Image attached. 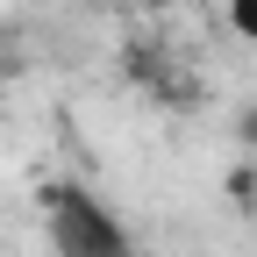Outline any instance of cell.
Returning <instances> with one entry per match:
<instances>
[{
    "label": "cell",
    "mask_w": 257,
    "mask_h": 257,
    "mask_svg": "<svg viewBox=\"0 0 257 257\" xmlns=\"http://www.w3.org/2000/svg\"><path fill=\"white\" fill-rule=\"evenodd\" d=\"M86 8H107V0H86Z\"/></svg>",
    "instance_id": "6"
},
{
    "label": "cell",
    "mask_w": 257,
    "mask_h": 257,
    "mask_svg": "<svg viewBox=\"0 0 257 257\" xmlns=\"http://www.w3.org/2000/svg\"><path fill=\"white\" fill-rule=\"evenodd\" d=\"M236 143H243V150H257V100L236 114Z\"/></svg>",
    "instance_id": "3"
},
{
    "label": "cell",
    "mask_w": 257,
    "mask_h": 257,
    "mask_svg": "<svg viewBox=\"0 0 257 257\" xmlns=\"http://www.w3.org/2000/svg\"><path fill=\"white\" fill-rule=\"evenodd\" d=\"M43 243H50V257H136L128 221L79 179L43 186Z\"/></svg>",
    "instance_id": "1"
},
{
    "label": "cell",
    "mask_w": 257,
    "mask_h": 257,
    "mask_svg": "<svg viewBox=\"0 0 257 257\" xmlns=\"http://www.w3.org/2000/svg\"><path fill=\"white\" fill-rule=\"evenodd\" d=\"M136 257H143V250H136Z\"/></svg>",
    "instance_id": "7"
},
{
    "label": "cell",
    "mask_w": 257,
    "mask_h": 257,
    "mask_svg": "<svg viewBox=\"0 0 257 257\" xmlns=\"http://www.w3.org/2000/svg\"><path fill=\"white\" fill-rule=\"evenodd\" d=\"M221 15H229V29L257 50V0H221Z\"/></svg>",
    "instance_id": "2"
},
{
    "label": "cell",
    "mask_w": 257,
    "mask_h": 257,
    "mask_svg": "<svg viewBox=\"0 0 257 257\" xmlns=\"http://www.w3.org/2000/svg\"><path fill=\"white\" fill-rule=\"evenodd\" d=\"M229 193H243V200L257 207V172H243V179H229Z\"/></svg>",
    "instance_id": "4"
},
{
    "label": "cell",
    "mask_w": 257,
    "mask_h": 257,
    "mask_svg": "<svg viewBox=\"0 0 257 257\" xmlns=\"http://www.w3.org/2000/svg\"><path fill=\"white\" fill-rule=\"evenodd\" d=\"M8 64H15V57H8V36H0V79H8Z\"/></svg>",
    "instance_id": "5"
}]
</instances>
